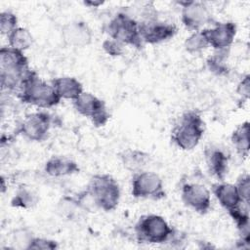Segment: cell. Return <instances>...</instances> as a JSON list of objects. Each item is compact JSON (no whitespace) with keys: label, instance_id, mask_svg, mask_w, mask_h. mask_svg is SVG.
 Returning <instances> with one entry per match:
<instances>
[{"label":"cell","instance_id":"6da1fadb","mask_svg":"<svg viewBox=\"0 0 250 250\" xmlns=\"http://www.w3.org/2000/svg\"><path fill=\"white\" fill-rule=\"evenodd\" d=\"M31 69L23 52L10 46L0 49V82L2 89L18 92Z\"/></svg>","mask_w":250,"mask_h":250},{"label":"cell","instance_id":"7a4b0ae2","mask_svg":"<svg viewBox=\"0 0 250 250\" xmlns=\"http://www.w3.org/2000/svg\"><path fill=\"white\" fill-rule=\"evenodd\" d=\"M21 103L40 108H51L61 102L52 84L42 80L34 70H30L17 92Z\"/></svg>","mask_w":250,"mask_h":250},{"label":"cell","instance_id":"3957f363","mask_svg":"<svg viewBox=\"0 0 250 250\" xmlns=\"http://www.w3.org/2000/svg\"><path fill=\"white\" fill-rule=\"evenodd\" d=\"M205 131L201 115L195 110L185 111L171 131V141L183 150H191L198 146Z\"/></svg>","mask_w":250,"mask_h":250},{"label":"cell","instance_id":"277c9868","mask_svg":"<svg viewBox=\"0 0 250 250\" xmlns=\"http://www.w3.org/2000/svg\"><path fill=\"white\" fill-rule=\"evenodd\" d=\"M92 204L104 212L117 208L120 200V188L116 180L109 174L94 175L85 189Z\"/></svg>","mask_w":250,"mask_h":250},{"label":"cell","instance_id":"5b68a950","mask_svg":"<svg viewBox=\"0 0 250 250\" xmlns=\"http://www.w3.org/2000/svg\"><path fill=\"white\" fill-rule=\"evenodd\" d=\"M135 234L140 243L163 244L167 243L174 229L160 215L146 214L139 218L135 228Z\"/></svg>","mask_w":250,"mask_h":250},{"label":"cell","instance_id":"8992f818","mask_svg":"<svg viewBox=\"0 0 250 250\" xmlns=\"http://www.w3.org/2000/svg\"><path fill=\"white\" fill-rule=\"evenodd\" d=\"M104 31L109 38L123 45H129L136 49H142L144 46L139 31V21L124 12L113 16L105 24Z\"/></svg>","mask_w":250,"mask_h":250},{"label":"cell","instance_id":"52a82bcc","mask_svg":"<svg viewBox=\"0 0 250 250\" xmlns=\"http://www.w3.org/2000/svg\"><path fill=\"white\" fill-rule=\"evenodd\" d=\"M131 193L135 198L159 200L165 197L163 181L160 176L151 171L134 173L131 182Z\"/></svg>","mask_w":250,"mask_h":250},{"label":"cell","instance_id":"ba28073f","mask_svg":"<svg viewBox=\"0 0 250 250\" xmlns=\"http://www.w3.org/2000/svg\"><path fill=\"white\" fill-rule=\"evenodd\" d=\"M75 110L91 120L95 127L104 126L110 118L105 103L89 92H83L73 101Z\"/></svg>","mask_w":250,"mask_h":250},{"label":"cell","instance_id":"9c48e42d","mask_svg":"<svg viewBox=\"0 0 250 250\" xmlns=\"http://www.w3.org/2000/svg\"><path fill=\"white\" fill-rule=\"evenodd\" d=\"M52 121V116L46 111L31 112L21 122L18 132L29 141L43 142L48 138Z\"/></svg>","mask_w":250,"mask_h":250},{"label":"cell","instance_id":"30bf717a","mask_svg":"<svg viewBox=\"0 0 250 250\" xmlns=\"http://www.w3.org/2000/svg\"><path fill=\"white\" fill-rule=\"evenodd\" d=\"M181 21L185 27L191 31H198L206 24H213L215 21L209 8L200 1H182Z\"/></svg>","mask_w":250,"mask_h":250},{"label":"cell","instance_id":"8fae6325","mask_svg":"<svg viewBox=\"0 0 250 250\" xmlns=\"http://www.w3.org/2000/svg\"><path fill=\"white\" fill-rule=\"evenodd\" d=\"M139 31L144 43L153 45L173 38L177 33V27L174 23L153 19L139 21Z\"/></svg>","mask_w":250,"mask_h":250},{"label":"cell","instance_id":"7c38bea8","mask_svg":"<svg viewBox=\"0 0 250 250\" xmlns=\"http://www.w3.org/2000/svg\"><path fill=\"white\" fill-rule=\"evenodd\" d=\"M181 196L185 205L198 214H206L211 208V192L202 184H184L181 188Z\"/></svg>","mask_w":250,"mask_h":250},{"label":"cell","instance_id":"4fadbf2b","mask_svg":"<svg viewBox=\"0 0 250 250\" xmlns=\"http://www.w3.org/2000/svg\"><path fill=\"white\" fill-rule=\"evenodd\" d=\"M237 27L233 21L214 22L212 27L203 29L208 46L216 51L229 50L233 43Z\"/></svg>","mask_w":250,"mask_h":250},{"label":"cell","instance_id":"5bb4252c","mask_svg":"<svg viewBox=\"0 0 250 250\" xmlns=\"http://www.w3.org/2000/svg\"><path fill=\"white\" fill-rule=\"evenodd\" d=\"M62 38L67 46L83 48L91 44L93 32L85 21H74L62 27Z\"/></svg>","mask_w":250,"mask_h":250},{"label":"cell","instance_id":"9a60e30c","mask_svg":"<svg viewBox=\"0 0 250 250\" xmlns=\"http://www.w3.org/2000/svg\"><path fill=\"white\" fill-rule=\"evenodd\" d=\"M204 159L209 173L218 181H225L229 171V155L226 151L217 146H207Z\"/></svg>","mask_w":250,"mask_h":250},{"label":"cell","instance_id":"2e32d148","mask_svg":"<svg viewBox=\"0 0 250 250\" xmlns=\"http://www.w3.org/2000/svg\"><path fill=\"white\" fill-rule=\"evenodd\" d=\"M212 192L214 193L221 206L228 212L237 208L244 202L239 195L235 184L219 181L212 186Z\"/></svg>","mask_w":250,"mask_h":250},{"label":"cell","instance_id":"e0dca14e","mask_svg":"<svg viewBox=\"0 0 250 250\" xmlns=\"http://www.w3.org/2000/svg\"><path fill=\"white\" fill-rule=\"evenodd\" d=\"M79 170L80 168L74 160L62 155H53L44 165V171L55 178L73 175L78 173Z\"/></svg>","mask_w":250,"mask_h":250},{"label":"cell","instance_id":"ac0fdd59","mask_svg":"<svg viewBox=\"0 0 250 250\" xmlns=\"http://www.w3.org/2000/svg\"><path fill=\"white\" fill-rule=\"evenodd\" d=\"M53 85L58 96L65 100H76L84 91L80 81L71 76H61L52 79Z\"/></svg>","mask_w":250,"mask_h":250},{"label":"cell","instance_id":"d6986e66","mask_svg":"<svg viewBox=\"0 0 250 250\" xmlns=\"http://www.w3.org/2000/svg\"><path fill=\"white\" fill-rule=\"evenodd\" d=\"M119 157L122 165L127 170L134 173L142 171L150 160V156L147 152L138 148L124 149L119 153Z\"/></svg>","mask_w":250,"mask_h":250},{"label":"cell","instance_id":"ffe728a7","mask_svg":"<svg viewBox=\"0 0 250 250\" xmlns=\"http://www.w3.org/2000/svg\"><path fill=\"white\" fill-rule=\"evenodd\" d=\"M249 133L250 124L248 121H244L243 123L239 124L231 133V143L236 149V152L241 157H247L249 154Z\"/></svg>","mask_w":250,"mask_h":250},{"label":"cell","instance_id":"44dd1931","mask_svg":"<svg viewBox=\"0 0 250 250\" xmlns=\"http://www.w3.org/2000/svg\"><path fill=\"white\" fill-rule=\"evenodd\" d=\"M39 200L37 192L29 187H20L11 200V206L21 209H30L34 207Z\"/></svg>","mask_w":250,"mask_h":250},{"label":"cell","instance_id":"7402d4cb","mask_svg":"<svg viewBox=\"0 0 250 250\" xmlns=\"http://www.w3.org/2000/svg\"><path fill=\"white\" fill-rule=\"evenodd\" d=\"M8 44L10 47L20 50L21 52L31 47L33 43V36L25 27L18 26L9 35H7Z\"/></svg>","mask_w":250,"mask_h":250},{"label":"cell","instance_id":"603a6c76","mask_svg":"<svg viewBox=\"0 0 250 250\" xmlns=\"http://www.w3.org/2000/svg\"><path fill=\"white\" fill-rule=\"evenodd\" d=\"M208 47V42L204 35L203 29L198 31H193L185 41V49L189 54L201 53L204 49Z\"/></svg>","mask_w":250,"mask_h":250},{"label":"cell","instance_id":"cb8c5ba5","mask_svg":"<svg viewBox=\"0 0 250 250\" xmlns=\"http://www.w3.org/2000/svg\"><path fill=\"white\" fill-rule=\"evenodd\" d=\"M228 51H217L207 60L208 69L216 75H225L229 71L227 64V55Z\"/></svg>","mask_w":250,"mask_h":250},{"label":"cell","instance_id":"d4e9b609","mask_svg":"<svg viewBox=\"0 0 250 250\" xmlns=\"http://www.w3.org/2000/svg\"><path fill=\"white\" fill-rule=\"evenodd\" d=\"M34 238L32 232L25 229H20L14 231L11 237L12 248L16 249H29L30 244Z\"/></svg>","mask_w":250,"mask_h":250},{"label":"cell","instance_id":"484cf974","mask_svg":"<svg viewBox=\"0 0 250 250\" xmlns=\"http://www.w3.org/2000/svg\"><path fill=\"white\" fill-rule=\"evenodd\" d=\"M18 27V18L11 11H3L0 14V31L3 35H9Z\"/></svg>","mask_w":250,"mask_h":250},{"label":"cell","instance_id":"4316f807","mask_svg":"<svg viewBox=\"0 0 250 250\" xmlns=\"http://www.w3.org/2000/svg\"><path fill=\"white\" fill-rule=\"evenodd\" d=\"M235 186L237 188V190L239 192L241 199L244 202L249 203V194H250V177H249V175L247 173L240 175L236 181Z\"/></svg>","mask_w":250,"mask_h":250},{"label":"cell","instance_id":"83f0119b","mask_svg":"<svg viewBox=\"0 0 250 250\" xmlns=\"http://www.w3.org/2000/svg\"><path fill=\"white\" fill-rule=\"evenodd\" d=\"M102 47L104 51L111 57H119L124 53V45L111 38L105 39L103 42Z\"/></svg>","mask_w":250,"mask_h":250},{"label":"cell","instance_id":"f1b7e54d","mask_svg":"<svg viewBox=\"0 0 250 250\" xmlns=\"http://www.w3.org/2000/svg\"><path fill=\"white\" fill-rule=\"evenodd\" d=\"M59 248V244L57 241L49 239V238H44V237H36L34 236L29 249H36V250H55Z\"/></svg>","mask_w":250,"mask_h":250},{"label":"cell","instance_id":"f546056e","mask_svg":"<svg viewBox=\"0 0 250 250\" xmlns=\"http://www.w3.org/2000/svg\"><path fill=\"white\" fill-rule=\"evenodd\" d=\"M236 93L243 101H247L250 95V75L246 74L237 84Z\"/></svg>","mask_w":250,"mask_h":250},{"label":"cell","instance_id":"4dcf8cb0","mask_svg":"<svg viewBox=\"0 0 250 250\" xmlns=\"http://www.w3.org/2000/svg\"><path fill=\"white\" fill-rule=\"evenodd\" d=\"M84 4L86 6H90V7H95L96 8V7H99L100 5H103L104 2H102V1H85Z\"/></svg>","mask_w":250,"mask_h":250}]
</instances>
